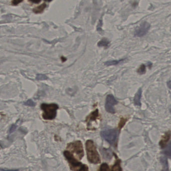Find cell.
Masks as SVG:
<instances>
[{
    "instance_id": "1",
    "label": "cell",
    "mask_w": 171,
    "mask_h": 171,
    "mask_svg": "<svg viewBox=\"0 0 171 171\" xmlns=\"http://www.w3.org/2000/svg\"><path fill=\"white\" fill-rule=\"evenodd\" d=\"M85 146L88 161L92 164H98L101 163V158L94 142L91 140H87Z\"/></svg>"
},
{
    "instance_id": "2",
    "label": "cell",
    "mask_w": 171,
    "mask_h": 171,
    "mask_svg": "<svg viewBox=\"0 0 171 171\" xmlns=\"http://www.w3.org/2000/svg\"><path fill=\"white\" fill-rule=\"evenodd\" d=\"M63 154L69 164L71 170L73 171H89L87 166L78 161L70 152L65 151Z\"/></svg>"
},
{
    "instance_id": "3",
    "label": "cell",
    "mask_w": 171,
    "mask_h": 171,
    "mask_svg": "<svg viewBox=\"0 0 171 171\" xmlns=\"http://www.w3.org/2000/svg\"><path fill=\"white\" fill-rule=\"evenodd\" d=\"M41 108L43 111L42 117L46 120H52L56 116L58 106L56 104H42Z\"/></svg>"
},
{
    "instance_id": "4",
    "label": "cell",
    "mask_w": 171,
    "mask_h": 171,
    "mask_svg": "<svg viewBox=\"0 0 171 171\" xmlns=\"http://www.w3.org/2000/svg\"><path fill=\"white\" fill-rule=\"evenodd\" d=\"M67 149L74 153L79 160H81L84 156L83 145L80 141L69 143L67 146Z\"/></svg>"
},
{
    "instance_id": "5",
    "label": "cell",
    "mask_w": 171,
    "mask_h": 171,
    "mask_svg": "<svg viewBox=\"0 0 171 171\" xmlns=\"http://www.w3.org/2000/svg\"><path fill=\"white\" fill-rule=\"evenodd\" d=\"M101 136L110 145L115 146L117 142L118 132L116 129H109L101 132Z\"/></svg>"
},
{
    "instance_id": "6",
    "label": "cell",
    "mask_w": 171,
    "mask_h": 171,
    "mask_svg": "<svg viewBox=\"0 0 171 171\" xmlns=\"http://www.w3.org/2000/svg\"><path fill=\"white\" fill-rule=\"evenodd\" d=\"M117 100L115 99V97L112 95H109L106 97V101H105V110L108 112L110 113L111 114H115V111L114 106L117 104Z\"/></svg>"
},
{
    "instance_id": "7",
    "label": "cell",
    "mask_w": 171,
    "mask_h": 171,
    "mask_svg": "<svg viewBox=\"0 0 171 171\" xmlns=\"http://www.w3.org/2000/svg\"><path fill=\"white\" fill-rule=\"evenodd\" d=\"M151 25L147 22L141 23L139 27H137L134 31V36L136 37H141L147 34L150 30Z\"/></svg>"
},
{
    "instance_id": "8",
    "label": "cell",
    "mask_w": 171,
    "mask_h": 171,
    "mask_svg": "<svg viewBox=\"0 0 171 171\" xmlns=\"http://www.w3.org/2000/svg\"><path fill=\"white\" fill-rule=\"evenodd\" d=\"M171 137V131H168L167 133H166L163 136L162 139L159 143V145L161 146V148L163 149L165 147L166 145H167V143L170 140Z\"/></svg>"
},
{
    "instance_id": "9",
    "label": "cell",
    "mask_w": 171,
    "mask_h": 171,
    "mask_svg": "<svg viewBox=\"0 0 171 171\" xmlns=\"http://www.w3.org/2000/svg\"><path fill=\"white\" fill-rule=\"evenodd\" d=\"M141 94H142V90H141V88H140L134 96V104L137 106H141Z\"/></svg>"
},
{
    "instance_id": "10",
    "label": "cell",
    "mask_w": 171,
    "mask_h": 171,
    "mask_svg": "<svg viewBox=\"0 0 171 171\" xmlns=\"http://www.w3.org/2000/svg\"><path fill=\"white\" fill-rule=\"evenodd\" d=\"M116 161L115 164L112 167L111 171H123L122 167L120 166L121 161L119 159L117 158V157H116Z\"/></svg>"
},
{
    "instance_id": "11",
    "label": "cell",
    "mask_w": 171,
    "mask_h": 171,
    "mask_svg": "<svg viewBox=\"0 0 171 171\" xmlns=\"http://www.w3.org/2000/svg\"><path fill=\"white\" fill-rule=\"evenodd\" d=\"M98 116V109H96L95 111L91 113V115H89L86 118V121L87 122L90 121H94L96 119Z\"/></svg>"
},
{
    "instance_id": "12",
    "label": "cell",
    "mask_w": 171,
    "mask_h": 171,
    "mask_svg": "<svg viewBox=\"0 0 171 171\" xmlns=\"http://www.w3.org/2000/svg\"><path fill=\"white\" fill-rule=\"evenodd\" d=\"M46 7V4L45 3H43L40 6L37 7L33 9V12L34 13H36V14H38V13H41L44 11V9Z\"/></svg>"
},
{
    "instance_id": "13",
    "label": "cell",
    "mask_w": 171,
    "mask_h": 171,
    "mask_svg": "<svg viewBox=\"0 0 171 171\" xmlns=\"http://www.w3.org/2000/svg\"><path fill=\"white\" fill-rule=\"evenodd\" d=\"M163 153L166 156L171 158V141L167 146V147L166 148L165 150H164Z\"/></svg>"
},
{
    "instance_id": "14",
    "label": "cell",
    "mask_w": 171,
    "mask_h": 171,
    "mask_svg": "<svg viewBox=\"0 0 171 171\" xmlns=\"http://www.w3.org/2000/svg\"><path fill=\"white\" fill-rule=\"evenodd\" d=\"M124 59H122L120 60L110 61L105 63V64L106 66H112V65H116L120 63V62H123Z\"/></svg>"
},
{
    "instance_id": "15",
    "label": "cell",
    "mask_w": 171,
    "mask_h": 171,
    "mask_svg": "<svg viewBox=\"0 0 171 171\" xmlns=\"http://www.w3.org/2000/svg\"><path fill=\"white\" fill-rule=\"evenodd\" d=\"M109 44V42L106 39H103L98 43V46L99 47H108Z\"/></svg>"
},
{
    "instance_id": "16",
    "label": "cell",
    "mask_w": 171,
    "mask_h": 171,
    "mask_svg": "<svg viewBox=\"0 0 171 171\" xmlns=\"http://www.w3.org/2000/svg\"><path fill=\"white\" fill-rule=\"evenodd\" d=\"M98 171H111L109 165L106 163H103L99 168Z\"/></svg>"
},
{
    "instance_id": "17",
    "label": "cell",
    "mask_w": 171,
    "mask_h": 171,
    "mask_svg": "<svg viewBox=\"0 0 171 171\" xmlns=\"http://www.w3.org/2000/svg\"><path fill=\"white\" fill-rule=\"evenodd\" d=\"M36 79L39 81H42L48 79V77L44 74H38L36 77Z\"/></svg>"
},
{
    "instance_id": "18",
    "label": "cell",
    "mask_w": 171,
    "mask_h": 171,
    "mask_svg": "<svg viewBox=\"0 0 171 171\" xmlns=\"http://www.w3.org/2000/svg\"><path fill=\"white\" fill-rule=\"evenodd\" d=\"M137 72L140 74H143L145 73V72H146V67H145L144 65H141L140 68L138 69Z\"/></svg>"
},
{
    "instance_id": "19",
    "label": "cell",
    "mask_w": 171,
    "mask_h": 171,
    "mask_svg": "<svg viewBox=\"0 0 171 171\" xmlns=\"http://www.w3.org/2000/svg\"><path fill=\"white\" fill-rule=\"evenodd\" d=\"M25 105L26 106H30V107H34L35 105V103L32 100L29 99V100H27L25 103Z\"/></svg>"
},
{
    "instance_id": "20",
    "label": "cell",
    "mask_w": 171,
    "mask_h": 171,
    "mask_svg": "<svg viewBox=\"0 0 171 171\" xmlns=\"http://www.w3.org/2000/svg\"><path fill=\"white\" fill-rule=\"evenodd\" d=\"M126 122V120H124L123 119H122L121 120V121H120V123L119 124V129H121V128L123 127V126H124V124H125V123Z\"/></svg>"
},
{
    "instance_id": "21",
    "label": "cell",
    "mask_w": 171,
    "mask_h": 171,
    "mask_svg": "<svg viewBox=\"0 0 171 171\" xmlns=\"http://www.w3.org/2000/svg\"><path fill=\"white\" fill-rule=\"evenodd\" d=\"M23 0H12V4L13 5H18L19 3H21L23 1Z\"/></svg>"
},
{
    "instance_id": "22",
    "label": "cell",
    "mask_w": 171,
    "mask_h": 171,
    "mask_svg": "<svg viewBox=\"0 0 171 171\" xmlns=\"http://www.w3.org/2000/svg\"><path fill=\"white\" fill-rule=\"evenodd\" d=\"M30 1L32 2L33 3H39V2H41V0H30Z\"/></svg>"
},
{
    "instance_id": "23",
    "label": "cell",
    "mask_w": 171,
    "mask_h": 171,
    "mask_svg": "<svg viewBox=\"0 0 171 171\" xmlns=\"http://www.w3.org/2000/svg\"><path fill=\"white\" fill-rule=\"evenodd\" d=\"M16 126H15V125H13V126H12L11 128V129H10V132H13V131L15 130V129H16Z\"/></svg>"
},
{
    "instance_id": "24",
    "label": "cell",
    "mask_w": 171,
    "mask_h": 171,
    "mask_svg": "<svg viewBox=\"0 0 171 171\" xmlns=\"http://www.w3.org/2000/svg\"><path fill=\"white\" fill-rule=\"evenodd\" d=\"M167 86L169 87V88L171 89V81H169L167 82Z\"/></svg>"
},
{
    "instance_id": "25",
    "label": "cell",
    "mask_w": 171,
    "mask_h": 171,
    "mask_svg": "<svg viewBox=\"0 0 171 171\" xmlns=\"http://www.w3.org/2000/svg\"><path fill=\"white\" fill-rule=\"evenodd\" d=\"M1 171H17L18 170H7V171H6V170H3L2 169H1Z\"/></svg>"
},
{
    "instance_id": "26",
    "label": "cell",
    "mask_w": 171,
    "mask_h": 171,
    "mask_svg": "<svg viewBox=\"0 0 171 171\" xmlns=\"http://www.w3.org/2000/svg\"><path fill=\"white\" fill-rule=\"evenodd\" d=\"M169 111H170V113H171V105L169 107Z\"/></svg>"
},
{
    "instance_id": "27",
    "label": "cell",
    "mask_w": 171,
    "mask_h": 171,
    "mask_svg": "<svg viewBox=\"0 0 171 171\" xmlns=\"http://www.w3.org/2000/svg\"><path fill=\"white\" fill-rule=\"evenodd\" d=\"M45 1H47V2H50L52 0H45Z\"/></svg>"
}]
</instances>
